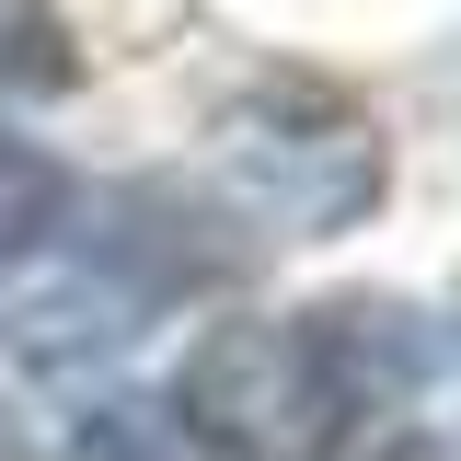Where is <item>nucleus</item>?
<instances>
[{
  "instance_id": "obj_3",
  "label": "nucleus",
  "mask_w": 461,
  "mask_h": 461,
  "mask_svg": "<svg viewBox=\"0 0 461 461\" xmlns=\"http://www.w3.org/2000/svg\"><path fill=\"white\" fill-rule=\"evenodd\" d=\"M58 208H69V173H58L35 139H12V127H0V277H12V266L58 230Z\"/></svg>"
},
{
  "instance_id": "obj_4",
  "label": "nucleus",
  "mask_w": 461,
  "mask_h": 461,
  "mask_svg": "<svg viewBox=\"0 0 461 461\" xmlns=\"http://www.w3.org/2000/svg\"><path fill=\"white\" fill-rule=\"evenodd\" d=\"M0 81H23V93L69 81V35H58L47 0H0Z\"/></svg>"
},
{
  "instance_id": "obj_1",
  "label": "nucleus",
  "mask_w": 461,
  "mask_h": 461,
  "mask_svg": "<svg viewBox=\"0 0 461 461\" xmlns=\"http://www.w3.org/2000/svg\"><path fill=\"white\" fill-rule=\"evenodd\" d=\"M415 393L403 300H323L288 323H208L173 369V427L220 461H335Z\"/></svg>"
},
{
  "instance_id": "obj_5",
  "label": "nucleus",
  "mask_w": 461,
  "mask_h": 461,
  "mask_svg": "<svg viewBox=\"0 0 461 461\" xmlns=\"http://www.w3.org/2000/svg\"><path fill=\"white\" fill-rule=\"evenodd\" d=\"M0 461H35V438H23V427H12V415H0Z\"/></svg>"
},
{
  "instance_id": "obj_2",
  "label": "nucleus",
  "mask_w": 461,
  "mask_h": 461,
  "mask_svg": "<svg viewBox=\"0 0 461 461\" xmlns=\"http://www.w3.org/2000/svg\"><path fill=\"white\" fill-rule=\"evenodd\" d=\"M242 162L254 185L277 196V220L300 230H346L369 196H381V127L369 115H346L335 93H266V104H242Z\"/></svg>"
}]
</instances>
